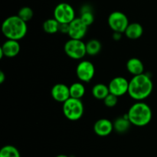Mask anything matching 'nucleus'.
<instances>
[{
    "label": "nucleus",
    "instance_id": "2eb2a0df",
    "mask_svg": "<svg viewBox=\"0 0 157 157\" xmlns=\"http://www.w3.org/2000/svg\"><path fill=\"white\" fill-rule=\"evenodd\" d=\"M144 33V28L138 22H132L129 24L124 32L126 36L130 39H137L140 38Z\"/></svg>",
    "mask_w": 157,
    "mask_h": 157
},
{
    "label": "nucleus",
    "instance_id": "f8f14e48",
    "mask_svg": "<svg viewBox=\"0 0 157 157\" xmlns=\"http://www.w3.org/2000/svg\"><path fill=\"white\" fill-rule=\"evenodd\" d=\"M52 96L55 101L64 103L66 100L71 98L69 86L64 83H58L52 87L51 91Z\"/></svg>",
    "mask_w": 157,
    "mask_h": 157
},
{
    "label": "nucleus",
    "instance_id": "4468645a",
    "mask_svg": "<svg viewBox=\"0 0 157 157\" xmlns=\"http://www.w3.org/2000/svg\"><path fill=\"white\" fill-rule=\"evenodd\" d=\"M127 69L130 74L134 75H140L144 73V66L143 62L138 58H131L127 61Z\"/></svg>",
    "mask_w": 157,
    "mask_h": 157
},
{
    "label": "nucleus",
    "instance_id": "5701e85b",
    "mask_svg": "<svg viewBox=\"0 0 157 157\" xmlns=\"http://www.w3.org/2000/svg\"><path fill=\"white\" fill-rule=\"evenodd\" d=\"M19 18H21L23 21H25V22L30 21L32 18H33L34 12L33 10L31 9L29 6H24V7L21 8V9L18 10V15Z\"/></svg>",
    "mask_w": 157,
    "mask_h": 157
},
{
    "label": "nucleus",
    "instance_id": "f03ea898",
    "mask_svg": "<svg viewBox=\"0 0 157 157\" xmlns=\"http://www.w3.org/2000/svg\"><path fill=\"white\" fill-rule=\"evenodd\" d=\"M27 32V23L18 15L8 17L2 24V32L7 39L19 41L25 36Z\"/></svg>",
    "mask_w": 157,
    "mask_h": 157
},
{
    "label": "nucleus",
    "instance_id": "b1692460",
    "mask_svg": "<svg viewBox=\"0 0 157 157\" xmlns=\"http://www.w3.org/2000/svg\"><path fill=\"white\" fill-rule=\"evenodd\" d=\"M104 103L107 107H114L118 103V97L115 95H113V94L109 93V95L104 99Z\"/></svg>",
    "mask_w": 157,
    "mask_h": 157
},
{
    "label": "nucleus",
    "instance_id": "f3484780",
    "mask_svg": "<svg viewBox=\"0 0 157 157\" xmlns=\"http://www.w3.org/2000/svg\"><path fill=\"white\" fill-rule=\"evenodd\" d=\"M81 21L87 26H91L94 22V15L92 9L89 5L85 4L81 9V16L79 17Z\"/></svg>",
    "mask_w": 157,
    "mask_h": 157
},
{
    "label": "nucleus",
    "instance_id": "f257e3e1",
    "mask_svg": "<svg viewBox=\"0 0 157 157\" xmlns=\"http://www.w3.org/2000/svg\"><path fill=\"white\" fill-rule=\"evenodd\" d=\"M153 89V81L146 73L134 75L129 82L128 94L136 101H142L150 96Z\"/></svg>",
    "mask_w": 157,
    "mask_h": 157
},
{
    "label": "nucleus",
    "instance_id": "1a4fd4ad",
    "mask_svg": "<svg viewBox=\"0 0 157 157\" xmlns=\"http://www.w3.org/2000/svg\"><path fill=\"white\" fill-rule=\"evenodd\" d=\"M129 82L126 78L122 76H117L110 80L108 85L110 93L120 97L128 93Z\"/></svg>",
    "mask_w": 157,
    "mask_h": 157
},
{
    "label": "nucleus",
    "instance_id": "9d476101",
    "mask_svg": "<svg viewBox=\"0 0 157 157\" xmlns=\"http://www.w3.org/2000/svg\"><path fill=\"white\" fill-rule=\"evenodd\" d=\"M87 27L80 18H75L71 23H69V30L67 35L70 38L80 39L85 36L87 32Z\"/></svg>",
    "mask_w": 157,
    "mask_h": 157
},
{
    "label": "nucleus",
    "instance_id": "dca6fc26",
    "mask_svg": "<svg viewBox=\"0 0 157 157\" xmlns=\"http://www.w3.org/2000/svg\"><path fill=\"white\" fill-rule=\"evenodd\" d=\"M113 130L118 133H124L130 129L131 123L130 122L127 114L122 117H118L113 122Z\"/></svg>",
    "mask_w": 157,
    "mask_h": 157
},
{
    "label": "nucleus",
    "instance_id": "6e6552de",
    "mask_svg": "<svg viewBox=\"0 0 157 157\" xmlns=\"http://www.w3.org/2000/svg\"><path fill=\"white\" fill-rule=\"evenodd\" d=\"M95 68L93 63L87 60H83L78 64L76 68V75L79 80L83 83H89L94 78Z\"/></svg>",
    "mask_w": 157,
    "mask_h": 157
},
{
    "label": "nucleus",
    "instance_id": "393cba45",
    "mask_svg": "<svg viewBox=\"0 0 157 157\" xmlns=\"http://www.w3.org/2000/svg\"><path fill=\"white\" fill-rule=\"evenodd\" d=\"M69 30V24H64V23H60L59 24V31L64 34L68 33Z\"/></svg>",
    "mask_w": 157,
    "mask_h": 157
},
{
    "label": "nucleus",
    "instance_id": "7ed1b4c3",
    "mask_svg": "<svg viewBox=\"0 0 157 157\" xmlns=\"http://www.w3.org/2000/svg\"><path fill=\"white\" fill-rule=\"evenodd\" d=\"M127 114L131 124L139 127L148 125L153 117L151 108L142 101H138L132 105Z\"/></svg>",
    "mask_w": 157,
    "mask_h": 157
},
{
    "label": "nucleus",
    "instance_id": "aec40b11",
    "mask_svg": "<svg viewBox=\"0 0 157 157\" xmlns=\"http://www.w3.org/2000/svg\"><path fill=\"white\" fill-rule=\"evenodd\" d=\"M101 43L99 40L98 39H90L86 43V51H87V55H90V56H94L99 54L101 52Z\"/></svg>",
    "mask_w": 157,
    "mask_h": 157
},
{
    "label": "nucleus",
    "instance_id": "412c9836",
    "mask_svg": "<svg viewBox=\"0 0 157 157\" xmlns=\"http://www.w3.org/2000/svg\"><path fill=\"white\" fill-rule=\"evenodd\" d=\"M59 24L55 18H49L43 23V29L48 34H55L59 31Z\"/></svg>",
    "mask_w": 157,
    "mask_h": 157
},
{
    "label": "nucleus",
    "instance_id": "a211bd4d",
    "mask_svg": "<svg viewBox=\"0 0 157 157\" xmlns=\"http://www.w3.org/2000/svg\"><path fill=\"white\" fill-rule=\"evenodd\" d=\"M91 92L93 96L99 100H104L110 93L108 86H106L103 83H98L94 85L92 88Z\"/></svg>",
    "mask_w": 157,
    "mask_h": 157
},
{
    "label": "nucleus",
    "instance_id": "6ab92c4d",
    "mask_svg": "<svg viewBox=\"0 0 157 157\" xmlns=\"http://www.w3.org/2000/svg\"><path fill=\"white\" fill-rule=\"evenodd\" d=\"M70 89V95L71 98L78 99H81L83 96L84 95L86 92L85 86L83 85L82 83L80 82H76L74 83L69 86Z\"/></svg>",
    "mask_w": 157,
    "mask_h": 157
},
{
    "label": "nucleus",
    "instance_id": "a878e982",
    "mask_svg": "<svg viewBox=\"0 0 157 157\" xmlns=\"http://www.w3.org/2000/svg\"><path fill=\"white\" fill-rule=\"evenodd\" d=\"M122 34L121 32H113V38L115 41H119L122 38Z\"/></svg>",
    "mask_w": 157,
    "mask_h": 157
},
{
    "label": "nucleus",
    "instance_id": "ddd939ff",
    "mask_svg": "<svg viewBox=\"0 0 157 157\" xmlns=\"http://www.w3.org/2000/svg\"><path fill=\"white\" fill-rule=\"evenodd\" d=\"M113 130V123L107 119H100L94 125V131L99 136H107Z\"/></svg>",
    "mask_w": 157,
    "mask_h": 157
},
{
    "label": "nucleus",
    "instance_id": "0eeeda50",
    "mask_svg": "<svg viewBox=\"0 0 157 157\" xmlns=\"http://www.w3.org/2000/svg\"><path fill=\"white\" fill-rule=\"evenodd\" d=\"M108 26L113 32L124 33L129 26V19L127 15L122 12L115 11L109 15L107 18Z\"/></svg>",
    "mask_w": 157,
    "mask_h": 157
},
{
    "label": "nucleus",
    "instance_id": "423d86ee",
    "mask_svg": "<svg viewBox=\"0 0 157 157\" xmlns=\"http://www.w3.org/2000/svg\"><path fill=\"white\" fill-rule=\"evenodd\" d=\"M54 18L59 23L69 24L76 18L75 11L74 8L68 3H59L55 8Z\"/></svg>",
    "mask_w": 157,
    "mask_h": 157
},
{
    "label": "nucleus",
    "instance_id": "20e7f679",
    "mask_svg": "<svg viewBox=\"0 0 157 157\" xmlns=\"http://www.w3.org/2000/svg\"><path fill=\"white\" fill-rule=\"evenodd\" d=\"M62 110L63 114L67 119L77 121L82 117L84 108L81 99L71 97L63 103Z\"/></svg>",
    "mask_w": 157,
    "mask_h": 157
},
{
    "label": "nucleus",
    "instance_id": "9b49d317",
    "mask_svg": "<svg viewBox=\"0 0 157 157\" xmlns=\"http://www.w3.org/2000/svg\"><path fill=\"white\" fill-rule=\"evenodd\" d=\"M20 46L18 41L7 39L0 47V58L6 56L8 58H13L18 55L20 52Z\"/></svg>",
    "mask_w": 157,
    "mask_h": 157
},
{
    "label": "nucleus",
    "instance_id": "cd10ccee",
    "mask_svg": "<svg viewBox=\"0 0 157 157\" xmlns=\"http://www.w3.org/2000/svg\"><path fill=\"white\" fill-rule=\"evenodd\" d=\"M55 157H69V156H67V155H64V154H61V155H58Z\"/></svg>",
    "mask_w": 157,
    "mask_h": 157
},
{
    "label": "nucleus",
    "instance_id": "4be33fe9",
    "mask_svg": "<svg viewBox=\"0 0 157 157\" xmlns=\"http://www.w3.org/2000/svg\"><path fill=\"white\" fill-rule=\"evenodd\" d=\"M0 157H21L18 149L12 145L4 146L0 150Z\"/></svg>",
    "mask_w": 157,
    "mask_h": 157
},
{
    "label": "nucleus",
    "instance_id": "bb28decb",
    "mask_svg": "<svg viewBox=\"0 0 157 157\" xmlns=\"http://www.w3.org/2000/svg\"><path fill=\"white\" fill-rule=\"evenodd\" d=\"M5 79H6V75H5L3 71H0V83L2 84L4 83Z\"/></svg>",
    "mask_w": 157,
    "mask_h": 157
},
{
    "label": "nucleus",
    "instance_id": "39448f33",
    "mask_svg": "<svg viewBox=\"0 0 157 157\" xmlns=\"http://www.w3.org/2000/svg\"><path fill=\"white\" fill-rule=\"evenodd\" d=\"M64 50L66 55L73 59H81L87 55L86 43L80 39L67 40L64 44Z\"/></svg>",
    "mask_w": 157,
    "mask_h": 157
}]
</instances>
